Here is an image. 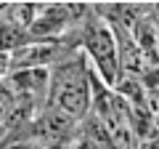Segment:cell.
<instances>
[{
	"instance_id": "1",
	"label": "cell",
	"mask_w": 159,
	"mask_h": 149,
	"mask_svg": "<svg viewBox=\"0 0 159 149\" xmlns=\"http://www.w3.org/2000/svg\"><path fill=\"white\" fill-rule=\"evenodd\" d=\"M90 69L82 56L72 61H61L58 67L51 69V83H48V101L51 109L64 115L66 120L77 123L85 120L90 112Z\"/></svg>"
},
{
	"instance_id": "2",
	"label": "cell",
	"mask_w": 159,
	"mask_h": 149,
	"mask_svg": "<svg viewBox=\"0 0 159 149\" xmlns=\"http://www.w3.org/2000/svg\"><path fill=\"white\" fill-rule=\"evenodd\" d=\"M82 48H85V61L93 64V74L103 80L106 88L119 85V46L114 37V29L106 24H90L82 35Z\"/></svg>"
},
{
	"instance_id": "6",
	"label": "cell",
	"mask_w": 159,
	"mask_h": 149,
	"mask_svg": "<svg viewBox=\"0 0 159 149\" xmlns=\"http://www.w3.org/2000/svg\"><path fill=\"white\" fill-rule=\"evenodd\" d=\"M34 149H48V147H40V144H34Z\"/></svg>"
},
{
	"instance_id": "4",
	"label": "cell",
	"mask_w": 159,
	"mask_h": 149,
	"mask_svg": "<svg viewBox=\"0 0 159 149\" xmlns=\"http://www.w3.org/2000/svg\"><path fill=\"white\" fill-rule=\"evenodd\" d=\"M66 149H101V147H98V144H93V141H90L88 136L77 133V136H72V138H69Z\"/></svg>"
},
{
	"instance_id": "3",
	"label": "cell",
	"mask_w": 159,
	"mask_h": 149,
	"mask_svg": "<svg viewBox=\"0 0 159 149\" xmlns=\"http://www.w3.org/2000/svg\"><path fill=\"white\" fill-rule=\"evenodd\" d=\"M58 56V48L56 43H27V46H21L19 51L11 53V67L13 72L16 69H48V64L53 61V59Z\"/></svg>"
},
{
	"instance_id": "5",
	"label": "cell",
	"mask_w": 159,
	"mask_h": 149,
	"mask_svg": "<svg viewBox=\"0 0 159 149\" xmlns=\"http://www.w3.org/2000/svg\"><path fill=\"white\" fill-rule=\"evenodd\" d=\"M0 149H34V144H27V141H19V144H8V147H0Z\"/></svg>"
}]
</instances>
